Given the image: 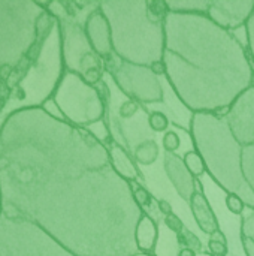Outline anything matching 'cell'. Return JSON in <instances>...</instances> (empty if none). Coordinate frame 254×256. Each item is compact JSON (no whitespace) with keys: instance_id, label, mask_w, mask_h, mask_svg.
Here are the masks:
<instances>
[{"instance_id":"cell-4","label":"cell","mask_w":254,"mask_h":256,"mask_svg":"<svg viewBox=\"0 0 254 256\" xmlns=\"http://www.w3.org/2000/svg\"><path fill=\"white\" fill-rule=\"evenodd\" d=\"M57 104L69 122L88 126L108 117L109 90L105 87L102 93L97 86H91L79 75L67 72L57 93Z\"/></svg>"},{"instance_id":"cell-7","label":"cell","mask_w":254,"mask_h":256,"mask_svg":"<svg viewBox=\"0 0 254 256\" xmlns=\"http://www.w3.org/2000/svg\"><path fill=\"white\" fill-rule=\"evenodd\" d=\"M254 12V0H211L207 15L222 28L232 32L247 26Z\"/></svg>"},{"instance_id":"cell-15","label":"cell","mask_w":254,"mask_h":256,"mask_svg":"<svg viewBox=\"0 0 254 256\" xmlns=\"http://www.w3.org/2000/svg\"><path fill=\"white\" fill-rule=\"evenodd\" d=\"M241 172L254 194V146H241Z\"/></svg>"},{"instance_id":"cell-13","label":"cell","mask_w":254,"mask_h":256,"mask_svg":"<svg viewBox=\"0 0 254 256\" xmlns=\"http://www.w3.org/2000/svg\"><path fill=\"white\" fill-rule=\"evenodd\" d=\"M132 156H133L136 164L144 165V166H150V165L157 162V159L160 156V147H159L157 141L145 140V141H141L139 144L135 146Z\"/></svg>"},{"instance_id":"cell-20","label":"cell","mask_w":254,"mask_h":256,"mask_svg":"<svg viewBox=\"0 0 254 256\" xmlns=\"http://www.w3.org/2000/svg\"><path fill=\"white\" fill-rule=\"evenodd\" d=\"M132 189H133V198H135L136 204L142 210L144 208H151V206H153V196H151V194L142 184H139L138 182H133L132 183Z\"/></svg>"},{"instance_id":"cell-27","label":"cell","mask_w":254,"mask_h":256,"mask_svg":"<svg viewBox=\"0 0 254 256\" xmlns=\"http://www.w3.org/2000/svg\"><path fill=\"white\" fill-rule=\"evenodd\" d=\"M150 69H151V72H153L156 76H162V75L166 76V64H165L163 60L154 62L153 64H150Z\"/></svg>"},{"instance_id":"cell-10","label":"cell","mask_w":254,"mask_h":256,"mask_svg":"<svg viewBox=\"0 0 254 256\" xmlns=\"http://www.w3.org/2000/svg\"><path fill=\"white\" fill-rule=\"evenodd\" d=\"M190 212L199 226V230L207 234V236H213L214 232L220 231V224L219 219L208 201V198L204 194V186L199 183V189L195 192V195L192 196L190 202Z\"/></svg>"},{"instance_id":"cell-28","label":"cell","mask_w":254,"mask_h":256,"mask_svg":"<svg viewBox=\"0 0 254 256\" xmlns=\"http://www.w3.org/2000/svg\"><path fill=\"white\" fill-rule=\"evenodd\" d=\"M157 207H159V212H160L165 218L174 214V208H172L171 202L166 201V200H159V201H157Z\"/></svg>"},{"instance_id":"cell-17","label":"cell","mask_w":254,"mask_h":256,"mask_svg":"<svg viewBox=\"0 0 254 256\" xmlns=\"http://www.w3.org/2000/svg\"><path fill=\"white\" fill-rule=\"evenodd\" d=\"M177 243H178L180 248L190 249V250L196 252L198 255L202 254V249H204V244H202L201 238L187 228H184L180 234H177Z\"/></svg>"},{"instance_id":"cell-30","label":"cell","mask_w":254,"mask_h":256,"mask_svg":"<svg viewBox=\"0 0 254 256\" xmlns=\"http://www.w3.org/2000/svg\"><path fill=\"white\" fill-rule=\"evenodd\" d=\"M177 256H198V254H196V252H193V250H190V249L180 248V250H178V255Z\"/></svg>"},{"instance_id":"cell-3","label":"cell","mask_w":254,"mask_h":256,"mask_svg":"<svg viewBox=\"0 0 254 256\" xmlns=\"http://www.w3.org/2000/svg\"><path fill=\"white\" fill-rule=\"evenodd\" d=\"M148 0H105L99 6L112 30L114 52L118 58L150 66L163 60L165 22L150 18Z\"/></svg>"},{"instance_id":"cell-25","label":"cell","mask_w":254,"mask_h":256,"mask_svg":"<svg viewBox=\"0 0 254 256\" xmlns=\"http://www.w3.org/2000/svg\"><path fill=\"white\" fill-rule=\"evenodd\" d=\"M163 222H165L166 228H168L169 231L175 232V234H180V232L186 228V226H184V222L181 220V218H178L175 213L171 214V216H166Z\"/></svg>"},{"instance_id":"cell-2","label":"cell","mask_w":254,"mask_h":256,"mask_svg":"<svg viewBox=\"0 0 254 256\" xmlns=\"http://www.w3.org/2000/svg\"><path fill=\"white\" fill-rule=\"evenodd\" d=\"M189 134L211 178L228 194L241 196L246 206L254 210V194L241 172V146L232 135L223 112L192 114Z\"/></svg>"},{"instance_id":"cell-14","label":"cell","mask_w":254,"mask_h":256,"mask_svg":"<svg viewBox=\"0 0 254 256\" xmlns=\"http://www.w3.org/2000/svg\"><path fill=\"white\" fill-rule=\"evenodd\" d=\"M171 12L207 15L211 0H166Z\"/></svg>"},{"instance_id":"cell-26","label":"cell","mask_w":254,"mask_h":256,"mask_svg":"<svg viewBox=\"0 0 254 256\" xmlns=\"http://www.w3.org/2000/svg\"><path fill=\"white\" fill-rule=\"evenodd\" d=\"M246 33H247V45H249V52L252 56L254 64V12L252 18L249 20L247 26H246Z\"/></svg>"},{"instance_id":"cell-29","label":"cell","mask_w":254,"mask_h":256,"mask_svg":"<svg viewBox=\"0 0 254 256\" xmlns=\"http://www.w3.org/2000/svg\"><path fill=\"white\" fill-rule=\"evenodd\" d=\"M241 244H243V249H244L246 256H254V243L252 240L241 237Z\"/></svg>"},{"instance_id":"cell-19","label":"cell","mask_w":254,"mask_h":256,"mask_svg":"<svg viewBox=\"0 0 254 256\" xmlns=\"http://www.w3.org/2000/svg\"><path fill=\"white\" fill-rule=\"evenodd\" d=\"M169 117L163 111H151L148 112V126L153 132H168L169 129Z\"/></svg>"},{"instance_id":"cell-8","label":"cell","mask_w":254,"mask_h":256,"mask_svg":"<svg viewBox=\"0 0 254 256\" xmlns=\"http://www.w3.org/2000/svg\"><path fill=\"white\" fill-rule=\"evenodd\" d=\"M84 30H85V34L88 38L91 48L96 51V54L99 57L103 58V62L111 58L112 56H115L111 24H109L108 18L105 16V14L102 12L99 3H97L96 9L91 10L90 15L87 16Z\"/></svg>"},{"instance_id":"cell-22","label":"cell","mask_w":254,"mask_h":256,"mask_svg":"<svg viewBox=\"0 0 254 256\" xmlns=\"http://www.w3.org/2000/svg\"><path fill=\"white\" fill-rule=\"evenodd\" d=\"M240 237L249 238V240H252L254 243V210H250L249 214L241 218Z\"/></svg>"},{"instance_id":"cell-1","label":"cell","mask_w":254,"mask_h":256,"mask_svg":"<svg viewBox=\"0 0 254 256\" xmlns=\"http://www.w3.org/2000/svg\"><path fill=\"white\" fill-rule=\"evenodd\" d=\"M166 80L192 112H223L254 86V68L238 38L208 15L169 12Z\"/></svg>"},{"instance_id":"cell-18","label":"cell","mask_w":254,"mask_h":256,"mask_svg":"<svg viewBox=\"0 0 254 256\" xmlns=\"http://www.w3.org/2000/svg\"><path fill=\"white\" fill-rule=\"evenodd\" d=\"M208 254L211 256H228L229 255V248H228V238L225 232L220 230L210 236L208 240Z\"/></svg>"},{"instance_id":"cell-11","label":"cell","mask_w":254,"mask_h":256,"mask_svg":"<svg viewBox=\"0 0 254 256\" xmlns=\"http://www.w3.org/2000/svg\"><path fill=\"white\" fill-rule=\"evenodd\" d=\"M106 147L109 152L111 164L121 178H124L129 183H133V182H138V178H142V174H141L133 156H130L129 152L121 144L111 140V142Z\"/></svg>"},{"instance_id":"cell-6","label":"cell","mask_w":254,"mask_h":256,"mask_svg":"<svg viewBox=\"0 0 254 256\" xmlns=\"http://www.w3.org/2000/svg\"><path fill=\"white\" fill-rule=\"evenodd\" d=\"M223 116L241 146H254V86L246 90Z\"/></svg>"},{"instance_id":"cell-21","label":"cell","mask_w":254,"mask_h":256,"mask_svg":"<svg viewBox=\"0 0 254 256\" xmlns=\"http://www.w3.org/2000/svg\"><path fill=\"white\" fill-rule=\"evenodd\" d=\"M225 204L228 207V210L235 214V216H243L244 214V210H246V202L243 201L241 196L235 195V194H228L226 198H225Z\"/></svg>"},{"instance_id":"cell-9","label":"cell","mask_w":254,"mask_h":256,"mask_svg":"<svg viewBox=\"0 0 254 256\" xmlns=\"http://www.w3.org/2000/svg\"><path fill=\"white\" fill-rule=\"evenodd\" d=\"M163 170H165L169 182L175 188L177 194L184 201L190 202V200L195 195V192L198 190L196 188L199 184L196 183V177L186 166L183 158H180L175 153H165Z\"/></svg>"},{"instance_id":"cell-23","label":"cell","mask_w":254,"mask_h":256,"mask_svg":"<svg viewBox=\"0 0 254 256\" xmlns=\"http://www.w3.org/2000/svg\"><path fill=\"white\" fill-rule=\"evenodd\" d=\"M162 144H163L165 153H175V152L181 147V138H180V135H178L177 132L168 130V132L163 135Z\"/></svg>"},{"instance_id":"cell-31","label":"cell","mask_w":254,"mask_h":256,"mask_svg":"<svg viewBox=\"0 0 254 256\" xmlns=\"http://www.w3.org/2000/svg\"><path fill=\"white\" fill-rule=\"evenodd\" d=\"M198 256H211L210 254H205V252H202V254H199Z\"/></svg>"},{"instance_id":"cell-5","label":"cell","mask_w":254,"mask_h":256,"mask_svg":"<svg viewBox=\"0 0 254 256\" xmlns=\"http://www.w3.org/2000/svg\"><path fill=\"white\" fill-rule=\"evenodd\" d=\"M105 69L111 74L121 93L130 100L141 104H160L165 100L163 86L150 66L127 63L112 56L105 60Z\"/></svg>"},{"instance_id":"cell-12","label":"cell","mask_w":254,"mask_h":256,"mask_svg":"<svg viewBox=\"0 0 254 256\" xmlns=\"http://www.w3.org/2000/svg\"><path fill=\"white\" fill-rule=\"evenodd\" d=\"M135 242L138 246L139 254H147V255H153L156 248H157V242H159V224L148 214L145 213L138 225H136V231H135Z\"/></svg>"},{"instance_id":"cell-16","label":"cell","mask_w":254,"mask_h":256,"mask_svg":"<svg viewBox=\"0 0 254 256\" xmlns=\"http://www.w3.org/2000/svg\"><path fill=\"white\" fill-rule=\"evenodd\" d=\"M183 160H184L186 166L189 168V171H190L196 178L205 174V171H207L205 162H204L202 156H201L195 148H193V150L186 152V153H184V156H183Z\"/></svg>"},{"instance_id":"cell-24","label":"cell","mask_w":254,"mask_h":256,"mask_svg":"<svg viewBox=\"0 0 254 256\" xmlns=\"http://www.w3.org/2000/svg\"><path fill=\"white\" fill-rule=\"evenodd\" d=\"M139 108H141V106H139L138 102L127 99V100H124V102L120 105L118 114H120V117H121L123 120H129V118H132V117L139 111Z\"/></svg>"}]
</instances>
